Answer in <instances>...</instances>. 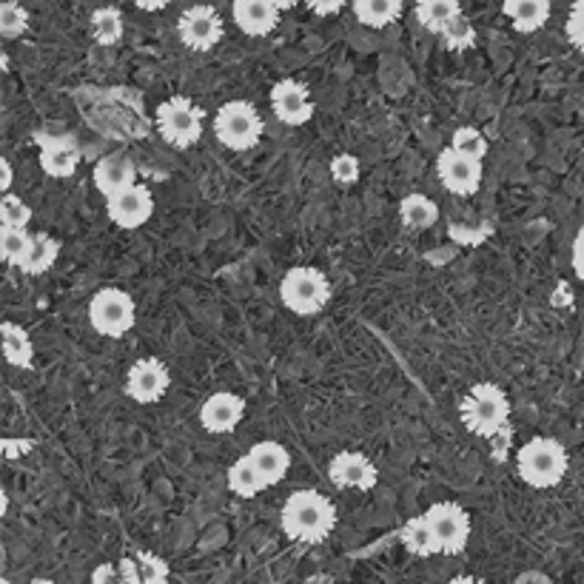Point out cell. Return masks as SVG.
Listing matches in <instances>:
<instances>
[{
    "label": "cell",
    "instance_id": "obj_1",
    "mask_svg": "<svg viewBox=\"0 0 584 584\" xmlns=\"http://www.w3.org/2000/svg\"><path fill=\"white\" fill-rule=\"evenodd\" d=\"M280 522L289 539L319 545L337 527V508L319 490H296L282 504Z\"/></svg>",
    "mask_w": 584,
    "mask_h": 584
},
{
    "label": "cell",
    "instance_id": "obj_2",
    "mask_svg": "<svg viewBox=\"0 0 584 584\" xmlns=\"http://www.w3.org/2000/svg\"><path fill=\"white\" fill-rule=\"evenodd\" d=\"M459 419L476 437L496 439L508 428V419H511L508 393L494 382H476L459 405Z\"/></svg>",
    "mask_w": 584,
    "mask_h": 584
},
{
    "label": "cell",
    "instance_id": "obj_3",
    "mask_svg": "<svg viewBox=\"0 0 584 584\" xmlns=\"http://www.w3.org/2000/svg\"><path fill=\"white\" fill-rule=\"evenodd\" d=\"M519 476L525 479V485L536 490L556 488L559 482L564 479L570 467L568 451L559 439L550 437H533L531 442H525L516 453Z\"/></svg>",
    "mask_w": 584,
    "mask_h": 584
},
{
    "label": "cell",
    "instance_id": "obj_4",
    "mask_svg": "<svg viewBox=\"0 0 584 584\" xmlns=\"http://www.w3.org/2000/svg\"><path fill=\"white\" fill-rule=\"evenodd\" d=\"M282 305L296 317H314L331 300V282L319 268L296 266L280 282Z\"/></svg>",
    "mask_w": 584,
    "mask_h": 584
},
{
    "label": "cell",
    "instance_id": "obj_5",
    "mask_svg": "<svg viewBox=\"0 0 584 584\" xmlns=\"http://www.w3.org/2000/svg\"><path fill=\"white\" fill-rule=\"evenodd\" d=\"M266 132V123L259 118V111L245 100H229L220 106L215 118L217 141L231 151H252Z\"/></svg>",
    "mask_w": 584,
    "mask_h": 584
},
{
    "label": "cell",
    "instance_id": "obj_6",
    "mask_svg": "<svg viewBox=\"0 0 584 584\" xmlns=\"http://www.w3.org/2000/svg\"><path fill=\"white\" fill-rule=\"evenodd\" d=\"M89 323L97 333L120 340L137 323V305L132 294L120 289H100L89 303Z\"/></svg>",
    "mask_w": 584,
    "mask_h": 584
},
{
    "label": "cell",
    "instance_id": "obj_7",
    "mask_svg": "<svg viewBox=\"0 0 584 584\" xmlns=\"http://www.w3.org/2000/svg\"><path fill=\"white\" fill-rule=\"evenodd\" d=\"M157 129L169 146L192 148L203 137V109L188 97H169L157 106Z\"/></svg>",
    "mask_w": 584,
    "mask_h": 584
},
{
    "label": "cell",
    "instance_id": "obj_8",
    "mask_svg": "<svg viewBox=\"0 0 584 584\" xmlns=\"http://www.w3.org/2000/svg\"><path fill=\"white\" fill-rule=\"evenodd\" d=\"M178 32L185 49H192V52H211L222 40V35H226V23H222L220 12L215 7L197 3V7L185 9L178 23Z\"/></svg>",
    "mask_w": 584,
    "mask_h": 584
},
{
    "label": "cell",
    "instance_id": "obj_9",
    "mask_svg": "<svg viewBox=\"0 0 584 584\" xmlns=\"http://www.w3.org/2000/svg\"><path fill=\"white\" fill-rule=\"evenodd\" d=\"M437 174L439 183L457 197H471L479 192L482 185V160L462 155L453 146L442 148L437 157Z\"/></svg>",
    "mask_w": 584,
    "mask_h": 584
},
{
    "label": "cell",
    "instance_id": "obj_10",
    "mask_svg": "<svg viewBox=\"0 0 584 584\" xmlns=\"http://www.w3.org/2000/svg\"><path fill=\"white\" fill-rule=\"evenodd\" d=\"M428 522L434 527L439 539V550L442 553H462L467 548V539H471V516L465 513V508H459L457 502H437L434 508H428Z\"/></svg>",
    "mask_w": 584,
    "mask_h": 584
},
{
    "label": "cell",
    "instance_id": "obj_11",
    "mask_svg": "<svg viewBox=\"0 0 584 584\" xmlns=\"http://www.w3.org/2000/svg\"><path fill=\"white\" fill-rule=\"evenodd\" d=\"M169 368L160 360H155V356L137 360L126 374V393L137 405H155V402H160L166 397V391H169Z\"/></svg>",
    "mask_w": 584,
    "mask_h": 584
},
{
    "label": "cell",
    "instance_id": "obj_12",
    "mask_svg": "<svg viewBox=\"0 0 584 584\" xmlns=\"http://www.w3.org/2000/svg\"><path fill=\"white\" fill-rule=\"evenodd\" d=\"M106 215L118 229H141L155 215V197L143 183L129 185L126 192L114 194L106 200Z\"/></svg>",
    "mask_w": 584,
    "mask_h": 584
},
{
    "label": "cell",
    "instance_id": "obj_13",
    "mask_svg": "<svg viewBox=\"0 0 584 584\" xmlns=\"http://www.w3.org/2000/svg\"><path fill=\"white\" fill-rule=\"evenodd\" d=\"M333 488L340 490H370L379 482L377 465L360 451H342L328 465Z\"/></svg>",
    "mask_w": 584,
    "mask_h": 584
},
{
    "label": "cell",
    "instance_id": "obj_14",
    "mask_svg": "<svg viewBox=\"0 0 584 584\" xmlns=\"http://www.w3.org/2000/svg\"><path fill=\"white\" fill-rule=\"evenodd\" d=\"M271 106L280 123L285 126H305L314 118V100L305 83L300 81H280L271 92Z\"/></svg>",
    "mask_w": 584,
    "mask_h": 584
},
{
    "label": "cell",
    "instance_id": "obj_15",
    "mask_svg": "<svg viewBox=\"0 0 584 584\" xmlns=\"http://www.w3.org/2000/svg\"><path fill=\"white\" fill-rule=\"evenodd\" d=\"M40 143V169L54 180L72 178L81 166V148L66 134H37Z\"/></svg>",
    "mask_w": 584,
    "mask_h": 584
},
{
    "label": "cell",
    "instance_id": "obj_16",
    "mask_svg": "<svg viewBox=\"0 0 584 584\" xmlns=\"http://www.w3.org/2000/svg\"><path fill=\"white\" fill-rule=\"evenodd\" d=\"M245 416V402L243 397L229 391L211 393L200 407V425L206 428V434H231V430L238 428L240 422Z\"/></svg>",
    "mask_w": 584,
    "mask_h": 584
},
{
    "label": "cell",
    "instance_id": "obj_17",
    "mask_svg": "<svg viewBox=\"0 0 584 584\" xmlns=\"http://www.w3.org/2000/svg\"><path fill=\"white\" fill-rule=\"evenodd\" d=\"M280 12L277 0H234L231 17L240 26V32L252 37H266L280 26Z\"/></svg>",
    "mask_w": 584,
    "mask_h": 584
},
{
    "label": "cell",
    "instance_id": "obj_18",
    "mask_svg": "<svg viewBox=\"0 0 584 584\" xmlns=\"http://www.w3.org/2000/svg\"><path fill=\"white\" fill-rule=\"evenodd\" d=\"M134 183H137V169H134L132 157L109 155L95 166V185L106 200L114 197V194L126 192L129 185Z\"/></svg>",
    "mask_w": 584,
    "mask_h": 584
},
{
    "label": "cell",
    "instance_id": "obj_19",
    "mask_svg": "<svg viewBox=\"0 0 584 584\" xmlns=\"http://www.w3.org/2000/svg\"><path fill=\"white\" fill-rule=\"evenodd\" d=\"M245 457H248V462L257 467V474L263 476V482H266L268 488L280 485L291 467V453L285 451L280 442H257Z\"/></svg>",
    "mask_w": 584,
    "mask_h": 584
},
{
    "label": "cell",
    "instance_id": "obj_20",
    "mask_svg": "<svg viewBox=\"0 0 584 584\" xmlns=\"http://www.w3.org/2000/svg\"><path fill=\"white\" fill-rule=\"evenodd\" d=\"M118 564L129 584H169V562L148 550L123 556Z\"/></svg>",
    "mask_w": 584,
    "mask_h": 584
},
{
    "label": "cell",
    "instance_id": "obj_21",
    "mask_svg": "<svg viewBox=\"0 0 584 584\" xmlns=\"http://www.w3.org/2000/svg\"><path fill=\"white\" fill-rule=\"evenodd\" d=\"M504 17L513 23V29L522 35L539 32L550 17V0H504Z\"/></svg>",
    "mask_w": 584,
    "mask_h": 584
},
{
    "label": "cell",
    "instance_id": "obj_22",
    "mask_svg": "<svg viewBox=\"0 0 584 584\" xmlns=\"http://www.w3.org/2000/svg\"><path fill=\"white\" fill-rule=\"evenodd\" d=\"M58 254H60L58 240L49 238V234H32L29 248H26V254H23L21 266L17 268L29 277L46 275V271L58 263Z\"/></svg>",
    "mask_w": 584,
    "mask_h": 584
},
{
    "label": "cell",
    "instance_id": "obj_23",
    "mask_svg": "<svg viewBox=\"0 0 584 584\" xmlns=\"http://www.w3.org/2000/svg\"><path fill=\"white\" fill-rule=\"evenodd\" d=\"M400 539L402 545H405L407 550L414 556H434V553H442L439 550V539H437V533H434V527H430L428 516L422 513V516L411 519V522H405L400 531Z\"/></svg>",
    "mask_w": 584,
    "mask_h": 584
},
{
    "label": "cell",
    "instance_id": "obj_24",
    "mask_svg": "<svg viewBox=\"0 0 584 584\" xmlns=\"http://www.w3.org/2000/svg\"><path fill=\"white\" fill-rule=\"evenodd\" d=\"M0 333H3V356H7V363L29 370L32 360H35V345H32L29 333L23 331V326H17V323H3Z\"/></svg>",
    "mask_w": 584,
    "mask_h": 584
},
{
    "label": "cell",
    "instance_id": "obj_25",
    "mask_svg": "<svg viewBox=\"0 0 584 584\" xmlns=\"http://www.w3.org/2000/svg\"><path fill=\"white\" fill-rule=\"evenodd\" d=\"M400 220L405 229L425 231L439 220V208L425 194H407L400 203Z\"/></svg>",
    "mask_w": 584,
    "mask_h": 584
},
{
    "label": "cell",
    "instance_id": "obj_26",
    "mask_svg": "<svg viewBox=\"0 0 584 584\" xmlns=\"http://www.w3.org/2000/svg\"><path fill=\"white\" fill-rule=\"evenodd\" d=\"M414 12L425 29L439 35L453 17L462 15V7H459V0H416Z\"/></svg>",
    "mask_w": 584,
    "mask_h": 584
},
{
    "label": "cell",
    "instance_id": "obj_27",
    "mask_svg": "<svg viewBox=\"0 0 584 584\" xmlns=\"http://www.w3.org/2000/svg\"><path fill=\"white\" fill-rule=\"evenodd\" d=\"M354 15L363 26L385 29L402 15V0H354Z\"/></svg>",
    "mask_w": 584,
    "mask_h": 584
},
{
    "label": "cell",
    "instance_id": "obj_28",
    "mask_svg": "<svg viewBox=\"0 0 584 584\" xmlns=\"http://www.w3.org/2000/svg\"><path fill=\"white\" fill-rule=\"evenodd\" d=\"M229 488L231 494L243 496V499H254V496H259L263 490H268V485L263 482V476L257 474V467L248 462V457H240L234 465L229 467Z\"/></svg>",
    "mask_w": 584,
    "mask_h": 584
},
{
    "label": "cell",
    "instance_id": "obj_29",
    "mask_svg": "<svg viewBox=\"0 0 584 584\" xmlns=\"http://www.w3.org/2000/svg\"><path fill=\"white\" fill-rule=\"evenodd\" d=\"M92 37L100 46H114L123 40V15L114 7H100L92 12Z\"/></svg>",
    "mask_w": 584,
    "mask_h": 584
},
{
    "label": "cell",
    "instance_id": "obj_30",
    "mask_svg": "<svg viewBox=\"0 0 584 584\" xmlns=\"http://www.w3.org/2000/svg\"><path fill=\"white\" fill-rule=\"evenodd\" d=\"M32 234L26 229H12V226H0V257L9 266H21L23 254L29 248Z\"/></svg>",
    "mask_w": 584,
    "mask_h": 584
},
{
    "label": "cell",
    "instance_id": "obj_31",
    "mask_svg": "<svg viewBox=\"0 0 584 584\" xmlns=\"http://www.w3.org/2000/svg\"><path fill=\"white\" fill-rule=\"evenodd\" d=\"M26 29H29V12L21 3H15V0H7L0 7V35L7 37V40H15Z\"/></svg>",
    "mask_w": 584,
    "mask_h": 584
},
{
    "label": "cell",
    "instance_id": "obj_32",
    "mask_svg": "<svg viewBox=\"0 0 584 584\" xmlns=\"http://www.w3.org/2000/svg\"><path fill=\"white\" fill-rule=\"evenodd\" d=\"M451 146L457 148V151H462V155L474 157V160H485V155H488V137L479 132V129L474 126H462L453 132V141Z\"/></svg>",
    "mask_w": 584,
    "mask_h": 584
},
{
    "label": "cell",
    "instance_id": "obj_33",
    "mask_svg": "<svg viewBox=\"0 0 584 584\" xmlns=\"http://www.w3.org/2000/svg\"><path fill=\"white\" fill-rule=\"evenodd\" d=\"M439 35H442L445 46H448V49H457V52H462V49H471L476 40L474 26H471V21H467L465 15L453 17V21L448 23L442 32H439Z\"/></svg>",
    "mask_w": 584,
    "mask_h": 584
},
{
    "label": "cell",
    "instance_id": "obj_34",
    "mask_svg": "<svg viewBox=\"0 0 584 584\" xmlns=\"http://www.w3.org/2000/svg\"><path fill=\"white\" fill-rule=\"evenodd\" d=\"M0 220H3V226H12V229H26L32 222V208L17 194L7 192L3 200H0Z\"/></svg>",
    "mask_w": 584,
    "mask_h": 584
},
{
    "label": "cell",
    "instance_id": "obj_35",
    "mask_svg": "<svg viewBox=\"0 0 584 584\" xmlns=\"http://www.w3.org/2000/svg\"><path fill=\"white\" fill-rule=\"evenodd\" d=\"M331 178L333 183H340V185H351L360 180V160H356L354 155H337L331 160Z\"/></svg>",
    "mask_w": 584,
    "mask_h": 584
},
{
    "label": "cell",
    "instance_id": "obj_36",
    "mask_svg": "<svg viewBox=\"0 0 584 584\" xmlns=\"http://www.w3.org/2000/svg\"><path fill=\"white\" fill-rule=\"evenodd\" d=\"M92 584H129L120 564H97L95 573H92Z\"/></svg>",
    "mask_w": 584,
    "mask_h": 584
},
{
    "label": "cell",
    "instance_id": "obj_37",
    "mask_svg": "<svg viewBox=\"0 0 584 584\" xmlns=\"http://www.w3.org/2000/svg\"><path fill=\"white\" fill-rule=\"evenodd\" d=\"M564 29H568L570 44H573V46H576V49H582V52H584V17L570 15L568 17V26H564Z\"/></svg>",
    "mask_w": 584,
    "mask_h": 584
},
{
    "label": "cell",
    "instance_id": "obj_38",
    "mask_svg": "<svg viewBox=\"0 0 584 584\" xmlns=\"http://www.w3.org/2000/svg\"><path fill=\"white\" fill-rule=\"evenodd\" d=\"M308 3L311 12H317V15L328 17V15H337L342 7H345V0H305Z\"/></svg>",
    "mask_w": 584,
    "mask_h": 584
},
{
    "label": "cell",
    "instance_id": "obj_39",
    "mask_svg": "<svg viewBox=\"0 0 584 584\" xmlns=\"http://www.w3.org/2000/svg\"><path fill=\"white\" fill-rule=\"evenodd\" d=\"M0 169H3V178H0V192L7 194L12 188V178H15V171H12V163H9V157L0 160Z\"/></svg>",
    "mask_w": 584,
    "mask_h": 584
},
{
    "label": "cell",
    "instance_id": "obj_40",
    "mask_svg": "<svg viewBox=\"0 0 584 584\" xmlns=\"http://www.w3.org/2000/svg\"><path fill=\"white\" fill-rule=\"evenodd\" d=\"M573 271L579 280H584V243H573Z\"/></svg>",
    "mask_w": 584,
    "mask_h": 584
},
{
    "label": "cell",
    "instance_id": "obj_41",
    "mask_svg": "<svg viewBox=\"0 0 584 584\" xmlns=\"http://www.w3.org/2000/svg\"><path fill=\"white\" fill-rule=\"evenodd\" d=\"M132 3L143 12H160V9L169 7V0H132Z\"/></svg>",
    "mask_w": 584,
    "mask_h": 584
},
{
    "label": "cell",
    "instance_id": "obj_42",
    "mask_svg": "<svg viewBox=\"0 0 584 584\" xmlns=\"http://www.w3.org/2000/svg\"><path fill=\"white\" fill-rule=\"evenodd\" d=\"M448 584H485V582H482V579H474V576H457V579H451Z\"/></svg>",
    "mask_w": 584,
    "mask_h": 584
},
{
    "label": "cell",
    "instance_id": "obj_43",
    "mask_svg": "<svg viewBox=\"0 0 584 584\" xmlns=\"http://www.w3.org/2000/svg\"><path fill=\"white\" fill-rule=\"evenodd\" d=\"M296 3H300V0H277V7H280L282 12H285V9H291V7H296Z\"/></svg>",
    "mask_w": 584,
    "mask_h": 584
},
{
    "label": "cell",
    "instance_id": "obj_44",
    "mask_svg": "<svg viewBox=\"0 0 584 584\" xmlns=\"http://www.w3.org/2000/svg\"><path fill=\"white\" fill-rule=\"evenodd\" d=\"M29 584H54V582H52V579H44V576H40V579H32Z\"/></svg>",
    "mask_w": 584,
    "mask_h": 584
},
{
    "label": "cell",
    "instance_id": "obj_45",
    "mask_svg": "<svg viewBox=\"0 0 584 584\" xmlns=\"http://www.w3.org/2000/svg\"><path fill=\"white\" fill-rule=\"evenodd\" d=\"M576 243H584V226H582V229H579V234H576Z\"/></svg>",
    "mask_w": 584,
    "mask_h": 584
},
{
    "label": "cell",
    "instance_id": "obj_46",
    "mask_svg": "<svg viewBox=\"0 0 584 584\" xmlns=\"http://www.w3.org/2000/svg\"><path fill=\"white\" fill-rule=\"evenodd\" d=\"M3 584H9V579H3Z\"/></svg>",
    "mask_w": 584,
    "mask_h": 584
}]
</instances>
